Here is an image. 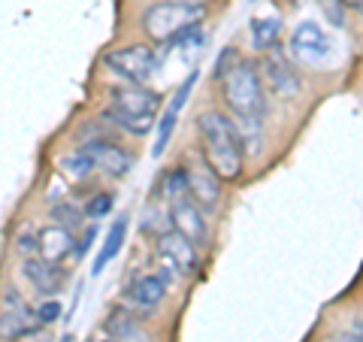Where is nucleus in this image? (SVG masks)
I'll use <instances>...</instances> for the list:
<instances>
[{
  "mask_svg": "<svg viewBox=\"0 0 363 342\" xmlns=\"http://www.w3.org/2000/svg\"><path fill=\"white\" fill-rule=\"evenodd\" d=\"M18 342H52V336L45 333V330H37V327H33L30 333H25V336H21Z\"/></svg>",
  "mask_w": 363,
  "mask_h": 342,
  "instance_id": "nucleus-28",
  "label": "nucleus"
},
{
  "mask_svg": "<svg viewBox=\"0 0 363 342\" xmlns=\"http://www.w3.org/2000/svg\"><path fill=\"white\" fill-rule=\"evenodd\" d=\"M73 248H76V243H73L70 227H64V224L40 227V233H37V255L43 260H49V264H58V260H64L67 255L73 252Z\"/></svg>",
  "mask_w": 363,
  "mask_h": 342,
  "instance_id": "nucleus-13",
  "label": "nucleus"
},
{
  "mask_svg": "<svg viewBox=\"0 0 363 342\" xmlns=\"http://www.w3.org/2000/svg\"><path fill=\"white\" fill-rule=\"evenodd\" d=\"M169 221H173L176 231H179V233H185L197 248H200V246H206V239H209L206 215H203V206H200L194 197H191L188 191L169 200Z\"/></svg>",
  "mask_w": 363,
  "mask_h": 342,
  "instance_id": "nucleus-6",
  "label": "nucleus"
},
{
  "mask_svg": "<svg viewBox=\"0 0 363 342\" xmlns=\"http://www.w3.org/2000/svg\"><path fill=\"white\" fill-rule=\"evenodd\" d=\"M104 327H106V333L116 339V342H152L149 330L143 327V321H140V318H136L133 312L116 309V312H112L106 321H104Z\"/></svg>",
  "mask_w": 363,
  "mask_h": 342,
  "instance_id": "nucleus-17",
  "label": "nucleus"
},
{
  "mask_svg": "<svg viewBox=\"0 0 363 342\" xmlns=\"http://www.w3.org/2000/svg\"><path fill=\"white\" fill-rule=\"evenodd\" d=\"M94 342H116V339H112V336H109V339H94Z\"/></svg>",
  "mask_w": 363,
  "mask_h": 342,
  "instance_id": "nucleus-33",
  "label": "nucleus"
},
{
  "mask_svg": "<svg viewBox=\"0 0 363 342\" xmlns=\"http://www.w3.org/2000/svg\"><path fill=\"white\" fill-rule=\"evenodd\" d=\"M200 18H203V6H185V4H176V0H161V4H152L143 13V31L149 33L152 43L167 45L179 33L200 25Z\"/></svg>",
  "mask_w": 363,
  "mask_h": 342,
  "instance_id": "nucleus-3",
  "label": "nucleus"
},
{
  "mask_svg": "<svg viewBox=\"0 0 363 342\" xmlns=\"http://www.w3.org/2000/svg\"><path fill=\"white\" fill-rule=\"evenodd\" d=\"M321 6L333 28H345V0H324Z\"/></svg>",
  "mask_w": 363,
  "mask_h": 342,
  "instance_id": "nucleus-26",
  "label": "nucleus"
},
{
  "mask_svg": "<svg viewBox=\"0 0 363 342\" xmlns=\"http://www.w3.org/2000/svg\"><path fill=\"white\" fill-rule=\"evenodd\" d=\"M164 291H167V282L161 276H140V279H133V285L128 288V300L133 309H140V312H152L161 306L164 300Z\"/></svg>",
  "mask_w": 363,
  "mask_h": 342,
  "instance_id": "nucleus-16",
  "label": "nucleus"
},
{
  "mask_svg": "<svg viewBox=\"0 0 363 342\" xmlns=\"http://www.w3.org/2000/svg\"><path fill=\"white\" fill-rule=\"evenodd\" d=\"M94 161H91V155L85 149H76L70 155L61 158V173L70 179V182H85L91 173H94Z\"/></svg>",
  "mask_w": 363,
  "mask_h": 342,
  "instance_id": "nucleus-21",
  "label": "nucleus"
},
{
  "mask_svg": "<svg viewBox=\"0 0 363 342\" xmlns=\"http://www.w3.org/2000/svg\"><path fill=\"white\" fill-rule=\"evenodd\" d=\"M345 4H351V6H363V0H345Z\"/></svg>",
  "mask_w": 363,
  "mask_h": 342,
  "instance_id": "nucleus-31",
  "label": "nucleus"
},
{
  "mask_svg": "<svg viewBox=\"0 0 363 342\" xmlns=\"http://www.w3.org/2000/svg\"><path fill=\"white\" fill-rule=\"evenodd\" d=\"M194 85H197V70L188 73V79L179 85V91L173 94V100H169V106L164 109V116L157 118V143H155V149H152V158H161V155H164L169 136H173V131H176V121H179V116H182V109H185V104H188V97H191V91H194Z\"/></svg>",
  "mask_w": 363,
  "mask_h": 342,
  "instance_id": "nucleus-11",
  "label": "nucleus"
},
{
  "mask_svg": "<svg viewBox=\"0 0 363 342\" xmlns=\"http://www.w3.org/2000/svg\"><path fill=\"white\" fill-rule=\"evenodd\" d=\"M82 149L91 155V161H94V167L100 170V173H106L112 179H124V176H128V170L133 167V158L124 152L118 143L91 140V143L82 145Z\"/></svg>",
  "mask_w": 363,
  "mask_h": 342,
  "instance_id": "nucleus-10",
  "label": "nucleus"
},
{
  "mask_svg": "<svg viewBox=\"0 0 363 342\" xmlns=\"http://www.w3.org/2000/svg\"><path fill=\"white\" fill-rule=\"evenodd\" d=\"M291 52L294 58H300L306 64H324L333 52V43L327 40V33L315 21H303L291 33Z\"/></svg>",
  "mask_w": 363,
  "mask_h": 342,
  "instance_id": "nucleus-7",
  "label": "nucleus"
},
{
  "mask_svg": "<svg viewBox=\"0 0 363 342\" xmlns=\"http://www.w3.org/2000/svg\"><path fill=\"white\" fill-rule=\"evenodd\" d=\"M104 118L112 121L116 128L133 133V136H143L155 128V116H130V112H121V109H112V106L104 112Z\"/></svg>",
  "mask_w": 363,
  "mask_h": 342,
  "instance_id": "nucleus-20",
  "label": "nucleus"
},
{
  "mask_svg": "<svg viewBox=\"0 0 363 342\" xmlns=\"http://www.w3.org/2000/svg\"><path fill=\"white\" fill-rule=\"evenodd\" d=\"M157 104L161 97L149 88H118L112 91V109H121V112H130V116H157Z\"/></svg>",
  "mask_w": 363,
  "mask_h": 342,
  "instance_id": "nucleus-14",
  "label": "nucleus"
},
{
  "mask_svg": "<svg viewBox=\"0 0 363 342\" xmlns=\"http://www.w3.org/2000/svg\"><path fill=\"white\" fill-rule=\"evenodd\" d=\"M64 315V309H61V303L58 300H43L40 306H37V321L40 324H55V321H58V318Z\"/></svg>",
  "mask_w": 363,
  "mask_h": 342,
  "instance_id": "nucleus-25",
  "label": "nucleus"
},
{
  "mask_svg": "<svg viewBox=\"0 0 363 342\" xmlns=\"http://www.w3.org/2000/svg\"><path fill=\"white\" fill-rule=\"evenodd\" d=\"M236 64H240V58H236V49H230V45H227V49H221L218 61H215V67H212V76H215V79H224Z\"/></svg>",
  "mask_w": 363,
  "mask_h": 342,
  "instance_id": "nucleus-24",
  "label": "nucleus"
},
{
  "mask_svg": "<svg viewBox=\"0 0 363 342\" xmlns=\"http://www.w3.org/2000/svg\"><path fill=\"white\" fill-rule=\"evenodd\" d=\"M61 342H73V336H70V333H64V336H61Z\"/></svg>",
  "mask_w": 363,
  "mask_h": 342,
  "instance_id": "nucleus-32",
  "label": "nucleus"
},
{
  "mask_svg": "<svg viewBox=\"0 0 363 342\" xmlns=\"http://www.w3.org/2000/svg\"><path fill=\"white\" fill-rule=\"evenodd\" d=\"M91 239H94V227H91V231H88V233H85V236L76 243V252H79V255H85L88 248H91Z\"/></svg>",
  "mask_w": 363,
  "mask_h": 342,
  "instance_id": "nucleus-29",
  "label": "nucleus"
},
{
  "mask_svg": "<svg viewBox=\"0 0 363 342\" xmlns=\"http://www.w3.org/2000/svg\"><path fill=\"white\" fill-rule=\"evenodd\" d=\"M112 206H116V197H112L109 191H97L94 197L85 203V215L88 219H106V215L112 212Z\"/></svg>",
  "mask_w": 363,
  "mask_h": 342,
  "instance_id": "nucleus-22",
  "label": "nucleus"
},
{
  "mask_svg": "<svg viewBox=\"0 0 363 342\" xmlns=\"http://www.w3.org/2000/svg\"><path fill=\"white\" fill-rule=\"evenodd\" d=\"M224 104L233 112V118L264 116L267 112V88L260 79V67L255 61H240L224 76Z\"/></svg>",
  "mask_w": 363,
  "mask_h": 342,
  "instance_id": "nucleus-2",
  "label": "nucleus"
},
{
  "mask_svg": "<svg viewBox=\"0 0 363 342\" xmlns=\"http://www.w3.org/2000/svg\"><path fill=\"white\" fill-rule=\"evenodd\" d=\"M52 215H55V219H58V224H64V227H76V224H79V219H82V212L73 209V206H67V203H61V206H55V209H52Z\"/></svg>",
  "mask_w": 363,
  "mask_h": 342,
  "instance_id": "nucleus-27",
  "label": "nucleus"
},
{
  "mask_svg": "<svg viewBox=\"0 0 363 342\" xmlns=\"http://www.w3.org/2000/svg\"><path fill=\"white\" fill-rule=\"evenodd\" d=\"M157 255H161V260H167L176 272H194L200 264L197 246L191 243L185 233H179L176 227H169L167 233L157 236Z\"/></svg>",
  "mask_w": 363,
  "mask_h": 342,
  "instance_id": "nucleus-8",
  "label": "nucleus"
},
{
  "mask_svg": "<svg viewBox=\"0 0 363 342\" xmlns=\"http://www.w3.org/2000/svg\"><path fill=\"white\" fill-rule=\"evenodd\" d=\"M257 67H260V79H264V88L267 91H272V94H279V97H297L300 76L294 73V67L288 64L285 55L272 52Z\"/></svg>",
  "mask_w": 363,
  "mask_h": 342,
  "instance_id": "nucleus-9",
  "label": "nucleus"
},
{
  "mask_svg": "<svg viewBox=\"0 0 363 342\" xmlns=\"http://www.w3.org/2000/svg\"><path fill=\"white\" fill-rule=\"evenodd\" d=\"M25 276L28 282L37 288L43 297H55V294L61 291V285H64V272L49 264V260H43V258H25Z\"/></svg>",
  "mask_w": 363,
  "mask_h": 342,
  "instance_id": "nucleus-15",
  "label": "nucleus"
},
{
  "mask_svg": "<svg viewBox=\"0 0 363 342\" xmlns=\"http://www.w3.org/2000/svg\"><path fill=\"white\" fill-rule=\"evenodd\" d=\"M252 43L255 49H272L281 37V16H260L252 18Z\"/></svg>",
  "mask_w": 363,
  "mask_h": 342,
  "instance_id": "nucleus-19",
  "label": "nucleus"
},
{
  "mask_svg": "<svg viewBox=\"0 0 363 342\" xmlns=\"http://www.w3.org/2000/svg\"><path fill=\"white\" fill-rule=\"evenodd\" d=\"M124 236H128V215H121V219L112 221L109 233H106V239H104V248H100V255H97V260H94V267H91V272H94V276H100V272L106 270L109 260L121 252Z\"/></svg>",
  "mask_w": 363,
  "mask_h": 342,
  "instance_id": "nucleus-18",
  "label": "nucleus"
},
{
  "mask_svg": "<svg viewBox=\"0 0 363 342\" xmlns=\"http://www.w3.org/2000/svg\"><path fill=\"white\" fill-rule=\"evenodd\" d=\"M200 140H203V158L206 164L221 176V182H233L242 173V140L236 131V121H230L218 109H209L197 118Z\"/></svg>",
  "mask_w": 363,
  "mask_h": 342,
  "instance_id": "nucleus-1",
  "label": "nucleus"
},
{
  "mask_svg": "<svg viewBox=\"0 0 363 342\" xmlns=\"http://www.w3.org/2000/svg\"><path fill=\"white\" fill-rule=\"evenodd\" d=\"M104 64L109 67L112 73L124 76L128 82H145L155 67H157V55L143 43H130V45H121V49H112L106 52Z\"/></svg>",
  "mask_w": 363,
  "mask_h": 342,
  "instance_id": "nucleus-4",
  "label": "nucleus"
},
{
  "mask_svg": "<svg viewBox=\"0 0 363 342\" xmlns=\"http://www.w3.org/2000/svg\"><path fill=\"white\" fill-rule=\"evenodd\" d=\"M4 309H0V339L4 342H13V339H21L25 333H30L37 327V309H30L25 303V297L16 291V288H6L4 297Z\"/></svg>",
  "mask_w": 363,
  "mask_h": 342,
  "instance_id": "nucleus-5",
  "label": "nucleus"
},
{
  "mask_svg": "<svg viewBox=\"0 0 363 342\" xmlns=\"http://www.w3.org/2000/svg\"><path fill=\"white\" fill-rule=\"evenodd\" d=\"M185 191H188V173H185V167L169 170L167 182H164V194L173 200V197H179V194H185Z\"/></svg>",
  "mask_w": 363,
  "mask_h": 342,
  "instance_id": "nucleus-23",
  "label": "nucleus"
},
{
  "mask_svg": "<svg viewBox=\"0 0 363 342\" xmlns=\"http://www.w3.org/2000/svg\"><path fill=\"white\" fill-rule=\"evenodd\" d=\"M176 4H185V6H203V4H209V0H176Z\"/></svg>",
  "mask_w": 363,
  "mask_h": 342,
  "instance_id": "nucleus-30",
  "label": "nucleus"
},
{
  "mask_svg": "<svg viewBox=\"0 0 363 342\" xmlns=\"http://www.w3.org/2000/svg\"><path fill=\"white\" fill-rule=\"evenodd\" d=\"M185 173H188V194L191 197H194L203 209L218 206V200H221V176L206 164V158H203L200 164H194V167H185Z\"/></svg>",
  "mask_w": 363,
  "mask_h": 342,
  "instance_id": "nucleus-12",
  "label": "nucleus"
}]
</instances>
